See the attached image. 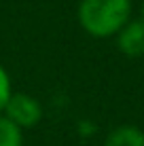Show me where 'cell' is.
<instances>
[{"label": "cell", "instance_id": "cell-1", "mask_svg": "<svg viewBox=\"0 0 144 146\" xmlns=\"http://www.w3.org/2000/svg\"><path fill=\"white\" fill-rule=\"evenodd\" d=\"M131 0H81L76 19L91 38H115L131 19Z\"/></svg>", "mask_w": 144, "mask_h": 146}, {"label": "cell", "instance_id": "cell-2", "mask_svg": "<svg viewBox=\"0 0 144 146\" xmlns=\"http://www.w3.org/2000/svg\"><path fill=\"white\" fill-rule=\"evenodd\" d=\"M2 117H7L11 123H15L19 129H30L40 123L42 119V106L34 95L30 93H11L2 110Z\"/></svg>", "mask_w": 144, "mask_h": 146}, {"label": "cell", "instance_id": "cell-3", "mask_svg": "<svg viewBox=\"0 0 144 146\" xmlns=\"http://www.w3.org/2000/svg\"><path fill=\"white\" fill-rule=\"evenodd\" d=\"M117 49L127 57H142L144 55V21L142 19H129L121 32L115 36Z\"/></svg>", "mask_w": 144, "mask_h": 146}, {"label": "cell", "instance_id": "cell-4", "mask_svg": "<svg viewBox=\"0 0 144 146\" xmlns=\"http://www.w3.org/2000/svg\"><path fill=\"white\" fill-rule=\"evenodd\" d=\"M104 146H144V129L136 125H117L106 133Z\"/></svg>", "mask_w": 144, "mask_h": 146}, {"label": "cell", "instance_id": "cell-5", "mask_svg": "<svg viewBox=\"0 0 144 146\" xmlns=\"http://www.w3.org/2000/svg\"><path fill=\"white\" fill-rule=\"evenodd\" d=\"M0 146H23V129L0 114Z\"/></svg>", "mask_w": 144, "mask_h": 146}, {"label": "cell", "instance_id": "cell-6", "mask_svg": "<svg viewBox=\"0 0 144 146\" xmlns=\"http://www.w3.org/2000/svg\"><path fill=\"white\" fill-rule=\"evenodd\" d=\"M11 93H13L11 76H9V72L4 70V66L0 64V114H2L4 104H7V100L11 98Z\"/></svg>", "mask_w": 144, "mask_h": 146}, {"label": "cell", "instance_id": "cell-7", "mask_svg": "<svg viewBox=\"0 0 144 146\" xmlns=\"http://www.w3.org/2000/svg\"><path fill=\"white\" fill-rule=\"evenodd\" d=\"M140 19L144 21V0H142V13H140Z\"/></svg>", "mask_w": 144, "mask_h": 146}]
</instances>
